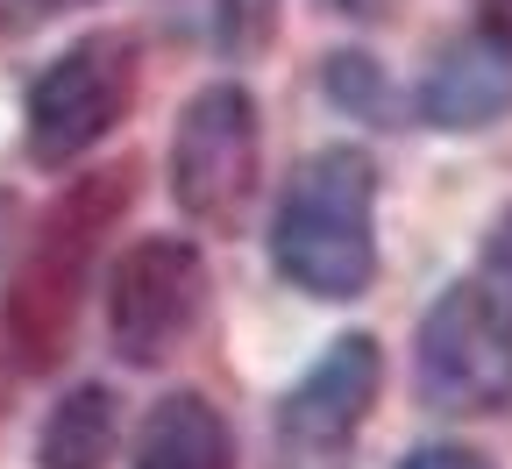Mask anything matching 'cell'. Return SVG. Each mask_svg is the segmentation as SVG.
I'll use <instances>...</instances> for the list:
<instances>
[{
	"label": "cell",
	"mask_w": 512,
	"mask_h": 469,
	"mask_svg": "<svg viewBox=\"0 0 512 469\" xmlns=\"http://www.w3.org/2000/svg\"><path fill=\"white\" fill-rule=\"evenodd\" d=\"M271 263L306 299H363L377 278V164L349 143L313 150L271 221Z\"/></svg>",
	"instance_id": "1"
},
{
	"label": "cell",
	"mask_w": 512,
	"mask_h": 469,
	"mask_svg": "<svg viewBox=\"0 0 512 469\" xmlns=\"http://www.w3.org/2000/svg\"><path fill=\"white\" fill-rule=\"evenodd\" d=\"M384 349L377 334H342L278 406V469H349V448L377 406Z\"/></svg>",
	"instance_id": "6"
},
{
	"label": "cell",
	"mask_w": 512,
	"mask_h": 469,
	"mask_svg": "<svg viewBox=\"0 0 512 469\" xmlns=\"http://www.w3.org/2000/svg\"><path fill=\"white\" fill-rule=\"evenodd\" d=\"M491 263H498V271H512V214H505L498 235H491Z\"/></svg>",
	"instance_id": "13"
},
{
	"label": "cell",
	"mask_w": 512,
	"mask_h": 469,
	"mask_svg": "<svg viewBox=\"0 0 512 469\" xmlns=\"http://www.w3.org/2000/svg\"><path fill=\"white\" fill-rule=\"evenodd\" d=\"M328 8H342V15H377L384 0H328Z\"/></svg>",
	"instance_id": "14"
},
{
	"label": "cell",
	"mask_w": 512,
	"mask_h": 469,
	"mask_svg": "<svg viewBox=\"0 0 512 469\" xmlns=\"http://www.w3.org/2000/svg\"><path fill=\"white\" fill-rule=\"evenodd\" d=\"M200 313H207V263L192 242L150 235L121 256L114 292H107V327H114V349L136 370H157L200 327Z\"/></svg>",
	"instance_id": "7"
},
{
	"label": "cell",
	"mask_w": 512,
	"mask_h": 469,
	"mask_svg": "<svg viewBox=\"0 0 512 469\" xmlns=\"http://www.w3.org/2000/svg\"><path fill=\"white\" fill-rule=\"evenodd\" d=\"M420 398L434 413L512 406V278H463L420 320Z\"/></svg>",
	"instance_id": "2"
},
{
	"label": "cell",
	"mask_w": 512,
	"mask_h": 469,
	"mask_svg": "<svg viewBox=\"0 0 512 469\" xmlns=\"http://www.w3.org/2000/svg\"><path fill=\"white\" fill-rule=\"evenodd\" d=\"M477 8H484V36L512 43V0H477Z\"/></svg>",
	"instance_id": "12"
},
{
	"label": "cell",
	"mask_w": 512,
	"mask_h": 469,
	"mask_svg": "<svg viewBox=\"0 0 512 469\" xmlns=\"http://www.w3.org/2000/svg\"><path fill=\"white\" fill-rule=\"evenodd\" d=\"M399 469H491L477 448H413Z\"/></svg>",
	"instance_id": "11"
},
{
	"label": "cell",
	"mask_w": 512,
	"mask_h": 469,
	"mask_svg": "<svg viewBox=\"0 0 512 469\" xmlns=\"http://www.w3.org/2000/svg\"><path fill=\"white\" fill-rule=\"evenodd\" d=\"M136 469H235V448H228L221 413L207 406L200 391H178V398H164V406L143 420Z\"/></svg>",
	"instance_id": "9"
},
{
	"label": "cell",
	"mask_w": 512,
	"mask_h": 469,
	"mask_svg": "<svg viewBox=\"0 0 512 469\" xmlns=\"http://www.w3.org/2000/svg\"><path fill=\"white\" fill-rule=\"evenodd\" d=\"M505 107H512V43H498L484 29L448 43L420 79V121L427 128H491Z\"/></svg>",
	"instance_id": "8"
},
{
	"label": "cell",
	"mask_w": 512,
	"mask_h": 469,
	"mask_svg": "<svg viewBox=\"0 0 512 469\" xmlns=\"http://www.w3.org/2000/svg\"><path fill=\"white\" fill-rule=\"evenodd\" d=\"M256 157H264V128H256L249 86L221 79L207 93H192L171 136V199L192 221H235L242 199L256 192Z\"/></svg>",
	"instance_id": "5"
},
{
	"label": "cell",
	"mask_w": 512,
	"mask_h": 469,
	"mask_svg": "<svg viewBox=\"0 0 512 469\" xmlns=\"http://www.w3.org/2000/svg\"><path fill=\"white\" fill-rule=\"evenodd\" d=\"M136 100V43L121 29L79 36L50 72L29 86V157L64 171L72 157H86L93 143L114 136V121Z\"/></svg>",
	"instance_id": "4"
},
{
	"label": "cell",
	"mask_w": 512,
	"mask_h": 469,
	"mask_svg": "<svg viewBox=\"0 0 512 469\" xmlns=\"http://www.w3.org/2000/svg\"><path fill=\"white\" fill-rule=\"evenodd\" d=\"M107 455H114V391L107 384L64 391L36 434V462L43 469H107Z\"/></svg>",
	"instance_id": "10"
},
{
	"label": "cell",
	"mask_w": 512,
	"mask_h": 469,
	"mask_svg": "<svg viewBox=\"0 0 512 469\" xmlns=\"http://www.w3.org/2000/svg\"><path fill=\"white\" fill-rule=\"evenodd\" d=\"M128 207V171H107L100 185H86L72 207H57L43 242L29 249L22 278L8 292V306H0V342H15L22 370H43L64 334H72V313H79V285H86V263L100 249V221Z\"/></svg>",
	"instance_id": "3"
}]
</instances>
